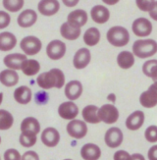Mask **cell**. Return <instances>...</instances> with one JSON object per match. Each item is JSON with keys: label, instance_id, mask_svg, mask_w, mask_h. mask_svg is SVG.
<instances>
[{"label": "cell", "instance_id": "obj_1", "mask_svg": "<svg viewBox=\"0 0 157 160\" xmlns=\"http://www.w3.org/2000/svg\"><path fill=\"white\" fill-rule=\"evenodd\" d=\"M37 82L39 88L43 89H50L53 88H61L65 83V75L60 69H51L48 72H44L40 74Z\"/></svg>", "mask_w": 157, "mask_h": 160}, {"label": "cell", "instance_id": "obj_2", "mask_svg": "<svg viewBox=\"0 0 157 160\" xmlns=\"http://www.w3.org/2000/svg\"><path fill=\"white\" fill-rule=\"evenodd\" d=\"M157 52V42L154 39H139L133 44V53L136 57L145 59Z\"/></svg>", "mask_w": 157, "mask_h": 160}, {"label": "cell", "instance_id": "obj_3", "mask_svg": "<svg viewBox=\"0 0 157 160\" xmlns=\"http://www.w3.org/2000/svg\"><path fill=\"white\" fill-rule=\"evenodd\" d=\"M106 38L108 42L113 46L122 47L129 43L130 41V33L127 29L121 26H115L109 29Z\"/></svg>", "mask_w": 157, "mask_h": 160}, {"label": "cell", "instance_id": "obj_4", "mask_svg": "<svg viewBox=\"0 0 157 160\" xmlns=\"http://www.w3.org/2000/svg\"><path fill=\"white\" fill-rule=\"evenodd\" d=\"M21 49L26 53V55H36L42 48V43L39 38L33 36L25 37L20 43Z\"/></svg>", "mask_w": 157, "mask_h": 160}, {"label": "cell", "instance_id": "obj_5", "mask_svg": "<svg viewBox=\"0 0 157 160\" xmlns=\"http://www.w3.org/2000/svg\"><path fill=\"white\" fill-rule=\"evenodd\" d=\"M100 120L105 124H114L119 119V111L113 104H104L99 108Z\"/></svg>", "mask_w": 157, "mask_h": 160}, {"label": "cell", "instance_id": "obj_6", "mask_svg": "<svg viewBox=\"0 0 157 160\" xmlns=\"http://www.w3.org/2000/svg\"><path fill=\"white\" fill-rule=\"evenodd\" d=\"M67 133L73 138H84L87 134V126L85 121L72 120L67 125Z\"/></svg>", "mask_w": 157, "mask_h": 160}, {"label": "cell", "instance_id": "obj_7", "mask_svg": "<svg viewBox=\"0 0 157 160\" xmlns=\"http://www.w3.org/2000/svg\"><path fill=\"white\" fill-rule=\"evenodd\" d=\"M132 31L136 37H148L152 32V24L146 18H138L134 21Z\"/></svg>", "mask_w": 157, "mask_h": 160}, {"label": "cell", "instance_id": "obj_8", "mask_svg": "<svg viewBox=\"0 0 157 160\" xmlns=\"http://www.w3.org/2000/svg\"><path fill=\"white\" fill-rule=\"evenodd\" d=\"M65 53L66 44L61 40H52L46 46V54L51 60H60L64 57Z\"/></svg>", "mask_w": 157, "mask_h": 160}, {"label": "cell", "instance_id": "obj_9", "mask_svg": "<svg viewBox=\"0 0 157 160\" xmlns=\"http://www.w3.org/2000/svg\"><path fill=\"white\" fill-rule=\"evenodd\" d=\"M124 140V136H123L122 131L117 127H112L108 129L104 136V141L107 147L110 148H116L120 147Z\"/></svg>", "mask_w": 157, "mask_h": 160}, {"label": "cell", "instance_id": "obj_10", "mask_svg": "<svg viewBox=\"0 0 157 160\" xmlns=\"http://www.w3.org/2000/svg\"><path fill=\"white\" fill-rule=\"evenodd\" d=\"M58 114L64 120H75L79 114V107L73 101L61 103L58 107Z\"/></svg>", "mask_w": 157, "mask_h": 160}, {"label": "cell", "instance_id": "obj_11", "mask_svg": "<svg viewBox=\"0 0 157 160\" xmlns=\"http://www.w3.org/2000/svg\"><path fill=\"white\" fill-rule=\"evenodd\" d=\"M28 60L27 56L25 54H21V53H12V54H8L6 55L3 59L4 65L9 68L10 70H21L22 66L25 62Z\"/></svg>", "mask_w": 157, "mask_h": 160}, {"label": "cell", "instance_id": "obj_12", "mask_svg": "<svg viewBox=\"0 0 157 160\" xmlns=\"http://www.w3.org/2000/svg\"><path fill=\"white\" fill-rule=\"evenodd\" d=\"M42 142L47 148H55L60 142L59 132L52 127L45 128L42 133Z\"/></svg>", "mask_w": 157, "mask_h": 160}, {"label": "cell", "instance_id": "obj_13", "mask_svg": "<svg viewBox=\"0 0 157 160\" xmlns=\"http://www.w3.org/2000/svg\"><path fill=\"white\" fill-rule=\"evenodd\" d=\"M91 59V51L86 47H83L79 49L76 54H75L74 59H73V65L74 67L78 69V70H81L85 69L88 64H90Z\"/></svg>", "mask_w": 157, "mask_h": 160}, {"label": "cell", "instance_id": "obj_14", "mask_svg": "<svg viewBox=\"0 0 157 160\" xmlns=\"http://www.w3.org/2000/svg\"><path fill=\"white\" fill-rule=\"evenodd\" d=\"M40 131V124L37 119L33 117H27L21 123V134L28 136H36Z\"/></svg>", "mask_w": 157, "mask_h": 160}, {"label": "cell", "instance_id": "obj_15", "mask_svg": "<svg viewBox=\"0 0 157 160\" xmlns=\"http://www.w3.org/2000/svg\"><path fill=\"white\" fill-rule=\"evenodd\" d=\"M37 9L43 16H53L59 11L60 4L57 0H42L38 3Z\"/></svg>", "mask_w": 157, "mask_h": 160}, {"label": "cell", "instance_id": "obj_16", "mask_svg": "<svg viewBox=\"0 0 157 160\" xmlns=\"http://www.w3.org/2000/svg\"><path fill=\"white\" fill-rule=\"evenodd\" d=\"M143 123H145V113L140 110H136L127 118L126 127L130 131H138L142 127Z\"/></svg>", "mask_w": 157, "mask_h": 160}, {"label": "cell", "instance_id": "obj_17", "mask_svg": "<svg viewBox=\"0 0 157 160\" xmlns=\"http://www.w3.org/2000/svg\"><path fill=\"white\" fill-rule=\"evenodd\" d=\"M37 20V12L32 9H27V10H24L19 15L17 19V23L21 28L27 29V28H30L35 25Z\"/></svg>", "mask_w": 157, "mask_h": 160}, {"label": "cell", "instance_id": "obj_18", "mask_svg": "<svg viewBox=\"0 0 157 160\" xmlns=\"http://www.w3.org/2000/svg\"><path fill=\"white\" fill-rule=\"evenodd\" d=\"M83 93V85L79 81H70L65 87V95L70 101L77 100Z\"/></svg>", "mask_w": 157, "mask_h": 160}, {"label": "cell", "instance_id": "obj_19", "mask_svg": "<svg viewBox=\"0 0 157 160\" xmlns=\"http://www.w3.org/2000/svg\"><path fill=\"white\" fill-rule=\"evenodd\" d=\"M81 156L84 160H98L101 156V149L94 143H86L81 149Z\"/></svg>", "mask_w": 157, "mask_h": 160}, {"label": "cell", "instance_id": "obj_20", "mask_svg": "<svg viewBox=\"0 0 157 160\" xmlns=\"http://www.w3.org/2000/svg\"><path fill=\"white\" fill-rule=\"evenodd\" d=\"M91 19L97 24H105L110 18V12L103 5H95L91 11Z\"/></svg>", "mask_w": 157, "mask_h": 160}, {"label": "cell", "instance_id": "obj_21", "mask_svg": "<svg viewBox=\"0 0 157 160\" xmlns=\"http://www.w3.org/2000/svg\"><path fill=\"white\" fill-rule=\"evenodd\" d=\"M67 22L72 26L81 29L87 23V14L85 10L78 9L71 12L67 18Z\"/></svg>", "mask_w": 157, "mask_h": 160}, {"label": "cell", "instance_id": "obj_22", "mask_svg": "<svg viewBox=\"0 0 157 160\" xmlns=\"http://www.w3.org/2000/svg\"><path fill=\"white\" fill-rule=\"evenodd\" d=\"M17 44V38L12 32H3L0 33V50L6 52L10 51Z\"/></svg>", "mask_w": 157, "mask_h": 160}, {"label": "cell", "instance_id": "obj_23", "mask_svg": "<svg viewBox=\"0 0 157 160\" xmlns=\"http://www.w3.org/2000/svg\"><path fill=\"white\" fill-rule=\"evenodd\" d=\"M81 30L69 24L68 22L62 24L60 28V33L64 38L68 40H76L81 36Z\"/></svg>", "mask_w": 157, "mask_h": 160}, {"label": "cell", "instance_id": "obj_24", "mask_svg": "<svg viewBox=\"0 0 157 160\" xmlns=\"http://www.w3.org/2000/svg\"><path fill=\"white\" fill-rule=\"evenodd\" d=\"M99 108L95 105H87L83 109V118L86 123H91V124H98L101 120L98 115Z\"/></svg>", "mask_w": 157, "mask_h": 160}, {"label": "cell", "instance_id": "obj_25", "mask_svg": "<svg viewBox=\"0 0 157 160\" xmlns=\"http://www.w3.org/2000/svg\"><path fill=\"white\" fill-rule=\"evenodd\" d=\"M32 90L29 87L22 86L19 87L18 88L15 89L14 92V99L19 103V104H28L32 100Z\"/></svg>", "mask_w": 157, "mask_h": 160}, {"label": "cell", "instance_id": "obj_26", "mask_svg": "<svg viewBox=\"0 0 157 160\" xmlns=\"http://www.w3.org/2000/svg\"><path fill=\"white\" fill-rule=\"evenodd\" d=\"M0 81H1V83L5 87H14L19 82V75L16 71L10 70V69L3 70L0 73Z\"/></svg>", "mask_w": 157, "mask_h": 160}, {"label": "cell", "instance_id": "obj_27", "mask_svg": "<svg viewBox=\"0 0 157 160\" xmlns=\"http://www.w3.org/2000/svg\"><path fill=\"white\" fill-rule=\"evenodd\" d=\"M117 64L122 69H130L135 64L134 53L130 51H121L117 56Z\"/></svg>", "mask_w": 157, "mask_h": 160}, {"label": "cell", "instance_id": "obj_28", "mask_svg": "<svg viewBox=\"0 0 157 160\" xmlns=\"http://www.w3.org/2000/svg\"><path fill=\"white\" fill-rule=\"evenodd\" d=\"M100 40V32L97 28H90L84 34V41L88 46L96 45Z\"/></svg>", "mask_w": 157, "mask_h": 160}, {"label": "cell", "instance_id": "obj_29", "mask_svg": "<svg viewBox=\"0 0 157 160\" xmlns=\"http://www.w3.org/2000/svg\"><path fill=\"white\" fill-rule=\"evenodd\" d=\"M22 72L24 75L32 77V76H36L39 70H40V64L37 60L35 59H28L22 66Z\"/></svg>", "mask_w": 157, "mask_h": 160}, {"label": "cell", "instance_id": "obj_30", "mask_svg": "<svg viewBox=\"0 0 157 160\" xmlns=\"http://www.w3.org/2000/svg\"><path fill=\"white\" fill-rule=\"evenodd\" d=\"M140 103L145 108H153L157 105V95L147 89L140 94Z\"/></svg>", "mask_w": 157, "mask_h": 160}, {"label": "cell", "instance_id": "obj_31", "mask_svg": "<svg viewBox=\"0 0 157 160\" xmlns=\"http://www.w3.org/2000/svg\"><path fill=\"white\" fill-rule=\"evenodd\" d=\"M13 123H14V118L12 114L7 110H0V130L6 131L10 129L13 126Z\"/></svg>", "mask_w": 157, "mask_h": 160}, {"label": "cell", "instance_id": "obj_32", "mask_svg": "<svg viewBox=\"0 0 157 160\" xmlns=\"http://www.w3.org/2000/svg\"><path fill=\"white\" fill-rule=\"evenodd\" d=\"M4 8L9 12H18L20 11L25 4L23 0H3Z\"/></svg>", "mask_w": 157, "mask_h": 160}, {"label": "cell", "instance_id": "obj_33", "mask_svg": "<svg viewBox=\"0 0 157 160\" xmlns=\"http://www.w3.org/2000/svg\"><path fill=\"white\" fill-rule=\"evenodd\" d=\"M19 141L21 145H23L24 148H32L37 143V138L36 136H28V135L21 134L19 138Z\"/></svg>", "mask_w": 157, "mask_h": 160}, {"label": "cell", "instance_id": "obj_34", "mask_svg": "<svg viewBox=\"0 0 157 160\" xmlns=\"http://www.w3.org/2000/svg\"><path fill=\"white\" fill-rule=\"evenodd\" d=\"M145 137L148 142L151 143L157 142V126L151 125V126L147 127L145 132Z\"/></svg>", "mask_w": 157, "mask_h": 160}, {"label": "cell", "instance_id": "obj_35", "mask_svg": "<svg viewBox=\"0 0 157 160\" xmlns=\"http://www.w3.org/2000/svg\"><path fill=\"white\" fill-rule=\"evenodd\" d=\"M135 3L141 11L148 13L151 12L155 6V1H152V0H150V1H147V0H138Z\"/></svg>", "mask_w": 157, "mask_h": 160}, {"label": "cell", "instance_id": "obj_36", "mask_svg": "<svg viewBox=\"0 0 157 160\" xmlns=\"http://www.w3.org/2000/svg\"><path fill=\"white\" fill-rule=\"evenodd\" d=\"M157 66V60L152 59V60H147L145 64L142 65V72L146 77H151V72L153 69Z\"/></svg>", "mask_w": 157, "mask_h": 160}, {"label": "cell", "instance_id": "obj_37", "mask_svg": "<svg viewBox=\"0 0 157 160\" xmlns=\"http://www.w3.org/2000/svg\"><path fill=\"white\" fill-rule=\"evenodd\" d=\"M4 160H22V155L15 148H9L4 152Z\"/></svg>", "mask_w": 157, "mask_h": 160}, {"label": "cell", "instance_id": "obj_38", "mask_svg": "<svg viewBox=\"0 0 157 160\" xmlns=\"http://www.w3.org/2000/svg\"><path fill=\"white\" fill-rule=\"evenodd\" d=\"M11 22V17L5 11H0V29H5Z\"/></svg>", "mask_w": 157, "mask_h": 160}, {"label": "cell", "instance_id": "obj_39", "mask_svg": "<svg viewBox=\"0 0 157 160\" xmlns=\"http://www.w3.org/2000/svg\"><path fill=\"white\" fill-rule=\"evenodd\" d=\"M132 155L126 150H118L114 153V160H131Z\"/></svg>", "mask_w": 157, "mask_h": 160}, {"label": "cell", "instance_id": "obj_40", "mask_svg": "<svg viewBox=\"0 0 157 160\" xmlns=\"http://www.w3.org/2000/svg\"><path fill=\"white\" fill-rule=\"evenodd\" d=\"M48 101V94L45 92H38L36 93V102L37 104H45Z\"/></svg>", "mask_w": 157, "mask_h": 160}, {"label": "cell", "instance_id": "obj_41", "mask_svg": "<svg viewBox=\"0 0 157 160\" xmlns=\"http://www.w3.org/2000/svg\"><path fill=\"white\" fill-rule=\"evenodd\" d=\"M22 160H39V156L36 151L29 150L22 155Z\"/></svg>", "mask_w": 157, "mask_h": 160}, {"label": "cell", "instance_id": "obj_42", "mask_svg": "<svg viewBox=\"0 0 157 160\" xmlns=\"http://www.w3.org/2000/svg\"><path fill=\"white\" fill-rule=\"evenodd\" d=\"M147 158L148 160H157V144L153 145L148 149Z\"/></svg>", "mask_w": 157, "mask_h": 160}, {"label": "cell", "instance_id": "obj_43", "mask_svg": "<svg viewBox=\"0 0 157 160\" xmlns=\"http://www.w3.org/2000/svg\"><path fill=\"white\" fill-rule=\"evenodd\" d=\"M149 16L151 19H153L154 21H157V1H155V6L151 12H149Z\"/></svg>", "mask_w": 157, "mask_h": 160}, {"label": "cell", "instance_id": "obj_44", "mask_svg": "<svg viewBox=\"0 0 157 160\" xmlns=\"http://www.w3.org/2000/svg\"><path fill=\"white\" fill-rule=\"evenodd\" d=\"M148 90H150V92H153L155 95H157V82H154L152 85L148 88Z\"/></svg>", "mask_w": 157, "mask_h": 160}, {"label": "cell", "instance_id": "obj_45", "mask_svg": "<svg viewBox=\"0 0 157 160\" xmlns=\"http://www.w3.org/2000/svg\"><path fill=\"white\" fill-rule=\"evenodd\" d=\"M131 160H145V158L140 153H135V154L132 155Z\"/></svg>", "mask_w": 157, "mask_h": 160}, {"label": "cell", "instance_id": "obj_46", "mask_svg": "<svg viewBox=\"0 0 157 160\" xmlns=\"http://www.w3.org/2000/svg\"><path fill=\"white\" fill-rule=\"evenodd\" d=\"M151 78L153 80V82H157V66L153 69V71L151 72Z\"/></svg>", "mask_w": 157, "mask_h": 160}, {"label": "cell", "instance_id": "obj_47", "mask_svg": "<svg viewBox=\"0 0 157 160\" xmlns=\"http://www.w3.org/2000/svg\"><path fill=\"white\" fill-rule=\"evenodd\" d=\"M64 3L65 4H68L67 6H69V7H73V6H75L77 3H78V1H75V2H67V1H64Z\"/></svg>", "mask_w": 157, "mask_h": 160}, {"label": "cell", "instance_id": "obj_48", "mask_svg": "<svg viewBox=\"0 0 157 160\" xmlns=\"http://www.w3.org/2000/svg\"><path fill=\"white\" fill-rule=\"evenodd\" d=\"M64 160H72V159H64Z\"/></svg>", "mask_w": 157, "mask_h": 160}]
</instances>
